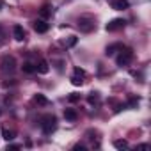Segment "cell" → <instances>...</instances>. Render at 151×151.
<instances>
[{
  "mask_svg": "<svg viewBox=\"0 0 151 151\" xmlns=\"http://www.w3.org/2000/svg\"><path fill=\"white\" fill-rule=\"evenodd\" d=\"M41 130H43V133L45 135H50L52 132H55V128H57V119H55V116H52V114H48V116H43L41 117Z\"/></svg>",
  "mask_w": 151,
  "mask_h": 151,
  "instance_id": "6da1fadb",
  "label": "cell"
},
{
  "mask_svg": "<svg viewBox=\"0 0 151 151\" xmlns=\"http://www.w3.org/2000/svg\"><path fill=\"white\" fill-rule=\"evenodd\" d=\"M0 69L4 73H14L16 69V59L13 55H4L0 59Z\"/></svg>",
  "mask_w": 151,
  "mask_h": 151,
  "instance_id": "7a4b0ae2",
  "label": "cell"
},
{
  "mask_svg": "<svg viewBox=\"0 0 151 151\" xmlns=\"http://www.w3.org/2000/svg\"><path fill=\"white\" fill-rule=\"evenodd\" d=\"M133 60V50L132 48H121L119 55H117V66H128Z\"/></svg>",
  "mask_w": 151,
  "mask_h": 151,
  "instance_id": "3957f363",
  "label": "cell"
},
{
  "mask_svg": "<svg viewBox=\"0 0 151 151\" xmlns=\"http://www.w3.org/2000/svg\"><path fill=\"white\" fill-rule=\"evenodd\" d=\"M77 25H78V29H80L82 32H93L94 27H96L94 18H91V16H80Z\"/></svg>",
  "mask_w": 151,
  "mask_h": 151,
  "instance_id": "277c9868",
  "label": "cell"
},
{
  "mask_svg": "<svg viewBox=\"0 0 151 151\" xmlns=\"http://www.w3.org/2000/svg\"><path fill=\"white\" fill-rule=\"evenodd\" d=\"M32 29H34L37 34H45V32H48L50 25H48L45 20H34V22H32Z\"/></svg>",
  "mask_w": 151,
  "mask_h": 151,
  "instance_id": "5b68a950",
  "label": "cell"
},
{
  "mask_svg": "<svg viewBox=\"0 0 151 151\" xmlns=\"http://www.w3.org/2000/svg\"><path fill=\"white\" fill-rule=\"evenodd\" d=\"M124 23H126L124 20H121V18H116V20H112L110 23H107V27H105V29H107L109 32H116V30H121V29L124 27Z\"/></svg>",
  "mask_w": 151,
  "mask_h": 151,
  "instance_id": "8992f818",
  "label": "cell"
},
{
  "mask_svg": "<svg viewBox=\"0 0 151 151\" xmlns=\"http://www.w3.org/2000/svg\"><path fill=\"white\" fill-rule=\"evenodd\" d=\"M13 36H14L16 41H23V39H25V30H23V27H22V25H14V27H13Z\"/></svg>",
  "mask_w": 151,
  "mask_h": 151,
  "instance_id": "52a82bcc",
  "label": "cell"
},
{
  "mask_svg": "<svg viewBox=\"0 0 151 151\" xmlns=\"http://www.w3.org/2000/svg\"><path fill=\"white\" fill-rule=\"evenodd\" d=\"M48 69H50L48 62H46L45 59H39V62L36 64V71H37V73H41V75H46V73H48Z\"/></svg>",
  "mask_w": 151,
  "mask_h": 151,
  "instance_id": "ba28073f",
  "label": "cell"
},
{
  "mask_svg": "<svg viewBox=\"0 0 151 151\" xmlns=\"http://www.w3.org/2000/svg\"><path fill=\"white\" fill-rule=\"evenodd\" d=\"M128 0H114L112 2V7L116 9V11H124V9H128Z\"/></svg>",
  "mask_w": 151,
  "mask_h": 151,
  "instance_id": "9c48e42d",
  "label": "cell"
},
{
  "mask_svg": "<svg viewBox=\"0 0 151 151\" xmlns=\"http://www.w3.org/2000/svg\"><path fill=\"white\" fill-rule=\"evenodd\" d=\"M64 117H66L68 121H77V119H78V112L75 110V109H66V110H64Z\"/></svg>",
  "mask_w": 151,
  "mask_h": 151,
  "instance_id": "30bf717a",
  "label": "cell"
},
{
  "mask_svg": "<svg viewBox=\"0 0 151 151\" xmlns=\"http://www.w3.org/2000/svg\"><path fill=\"white\" fill-rule=\"evenodd\" d=\"M123 48V45L121 43H114V45H110V46H107V50H105V55H114L116 52H119Z\"/></svg>",
  "mask_w": 151,
  "mask_h": 151,
  "instance_id": "8fae6325",
  "label": "cell"
},
{
  "mask_svg": "<svg viewBox=\"0 0 151 151\" xmlns=\"http://www.w3.org/2000/svg\"><path fill=\"white\" fill-rule=\"evenodd\" d=\"M22 69H23V73L32 75V73H36V64H32V62H23Z\"/></svg>",
  "mask_w": 151,
  "mask_h": 151,
  "instance_id": "7c38bea8",
  "label": "cell"
},
{
  "mask_svg": "<svg viewBox=\"0 0 151 151\" xmlns=\"http://www.w3.org/2000/svg\"><path fill=\"white\" fill-rule=\"evenodd\" d=\"M71 84H73V86H82V84H84V77H82V75H77V73H75L73 77H71Z\"/></svg>",
  "mask_w": 151,
  "mask_h": 151,
  "instance_id": "4fadbf2b",
  "label": "cell"
},
{
  "mask_svg": "<svg viewBox=\"0 0 151 151\" xmlns=\"http://www.w3.org/2000/svg\"><path fill=\"white\" fill-rule=\"evenodd\" d=\"M34 101L37 103V105H48L50 101H48V98L46 96H43V94H36L34 96Z\"/></svg>",
  "mask_w": 151,
  "mask_h": 151,
  "instance_id": "5bb4252c",
  "label": "cell"
},
{
  "mask_svg": "<svg viewBox=\"0 0 151 151\" xmlns=\"http://www.w3.org/2000/svg\"><path fill=\"white\" fill-rule=\"evenodd\" d=\"M2 137L9 142V140L14 139V132H13V130H7V128H2Z\"/></svg>",
  "mask_w": 151,
  "mask_h": 151,
  "instance_id": "9a60e30c",
  "label": "cell"
},
{
  "mask_svg": "<svg viewBox=\"0 0 151 151\" xmlns=\"http://www.w3.org/2000/svg\"><path fill=\"white\" fill-rule=\"evenodd\" d=\"M39 14H41L43 18L50 16V14H52V7H50V6H43V7H41V11H39Z\"/></svg>",
  "mask_w": 151,
  "mask_h": 151,
  "instance_id": "2e32d148",
  "label": "cell"
},
{
  "mask_svg": "<svg viewBox=\"0 0 151 151\" xmlns=\"http://www.w3.org/2000/svg\"><path fill=\"white\" fill-rule=\"evenodd\" d=\"M114 146H116L117 149H126V147H128V142L119 139V140H114Z\"/></svg>",
  "mask_w": 151,
  "mask_h": 151,
  "instance_id": "e0dca14e",
  "label": "cell"
},
{
  "mask_svg": "<svg viewBox=\"0 0 151 151\" xmlns=\"http://www.w3.org/2000/svg\"><path fill=\"white\" fill-rule=\"evenodd\" d=\"M87 100H89V103H96V101L100 100V94H98V93H91Z\"/></svg>",
  "mask_w": 151,
  "mask_h": 151,
  "instance_id": "ac0fdd59",
  "label": "cell"
},
{
  "mask_svg": "<svg viewBox=\"0 0 151 151\" xmlns=\"http://www.w3.org/2000/svg\"><path fill=\"white\" fill-rule=\"evenodd\" d=\"M64 45H66V46H75V45H77V37H75V36H71V37H69V41H68V43H66V41H64Z\"/></svg>",
  "mask_w": 151,
  "mask_h": 151,
  "instance_id": "d6986e66",
  "label": "cell"
},
{
  "mask_svg": "<svg viewBox=\"0 0 151 151\" xmlns=\"http://www.w3.org/2000/svg\"><path fill=\"white\" fill-rule=\"evenodd\" d=\"M68 100H69V101H78V100H80V94H77V93H73V94H71V96H69Z\"/></svg>",
  "mask_w": 151,
  "mask_h": 151,
  "instance_id": "ffe728a7",
  "label": "cell"
},
{
  "mask_svg": "<svg viewBox=\"0 0 151 151\" xmlns=\"http://www.w3.org/2000/svg\"><path fill=\"white\" fill-rule=\"evenodd\" d=\"M75 73H77V75H82V77H86V71H84L82 68H75Z\"/></svg>",
  "mask_w": 151,
  "mask_h": 151,
  "instance_id": "44dd1931",
  "label": "cell"
},
{
  "mask_svg": "<svg viewBox=\"0 0 151 151\" xmlns=\"http://www.w3.org/2000/svg\"><path fill=\"white\" fill-rule=\"evenodd\" d=\"M20 147H22L20 144H9L7 146V149H20Z\"/></svg>",
  "mask_w": 151,
  "mask_h": 151,
  "instance_id": "7402d4cb",
  "label": "cell"
},
{
  "mask_svg": "<svg viewBox=\"0 0 151 151\" xmlns=\"http://www.w3.org/2000/svg\"><path fill=\"white\" fill-rule=\"evenodd\" d=\"M73 149H80V151H84V149H86V146H82V144H75V146H73Z\"/></svg>",
  "mask_w": 151,
  "mask_h": 151,
  "instance_id": "603a6c76",
  "label": "cell"
},
{
  "mask_svg": "<svg viewBox=\"0 0 151 151\" xmlns=\"http://www.w3.org/2000/svg\"><path fill=\"white\" fill-rule=\"evenodd\" d=\"M137 147H139V149H146V147H149V144H139Z\"/></svg>",
  "mask_w": 151,
  "mask_h": 151,
  "instance_id": "cb8c5ba5",
  "label": "cell"
},
{
  "mask_svg": "<svg viewBox=\"0 0 151 151\" xmlns=\"http://www.w3.org/2000/svg\"><path fill=\"white\" fill-rule=\"evenodd\" d=\"M4 36V30H2V25H0V37H2Z\"/></svg>",
  "mask_w": 151,
  "mask_h": 151,
  "instance_id": "d4e9b609",
  "label": "cell"
},
{
  "mask_svg": "<svg viewBox=\"0 0 151 151\" xmlns=\"http://www.w3.org/2000/svg\"><path fill=\"white\" fill-rule=\"evenodd\" d=\"M4 7V2H2V0H0V9H2Z\"/></svg>",
  "mask_w": 151,
  "mask_h": 151,
  "instance_id": "484cf974",
  "label": "cell"
}]
</instances>
